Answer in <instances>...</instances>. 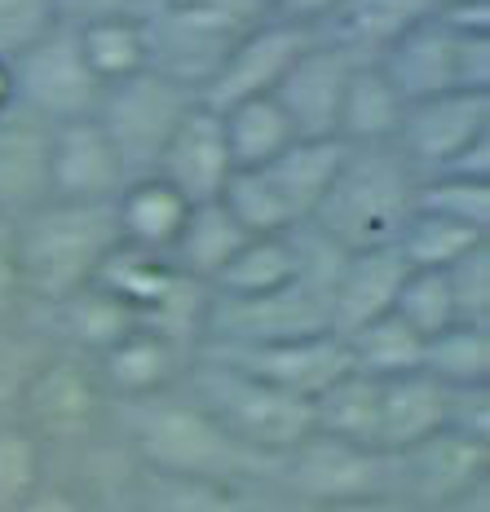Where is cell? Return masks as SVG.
Listing matches in <instances>:
<instances>
[{"mask_svg":"<svg viewBox=\"0 0 490 512\" xmlns=\"http://www.w3.org/2000/svg\"><path fill=\"white\" fill-rule=\"evenodd\" d=\"M120 151L111 146L98 115L67 124H49V199H76V204H115L124 190Z\"/></svg>","mask_w":490,"mask_h":512,"instance_id":"14","label":"cell"},{"mask_svg":"<svg viewBox=\"0 0 490 512\" xmlns=\"http://www.w3.org/2000/svg\"><path fill=\"white\" fill-rule=\"evenodd\" d=\"M190 106H195V89H186L181 80L151 67V71H142V76L106 84L93 115H98V124L106 128L111 146L120 151V164L133 181V177L155 173L168 137L177 133L181 115H186Z\"/></svg>","mask_w":490,"mask_h":512,"instance_id":"6","label":"cell"},{"mask_svg":"<svg viewBox=\"0 0 490 512\" xmlns=\"http://www.w3.org/2000/svg\"><path fill=\"white\" fill-rule=\"evenodd\" d=\"M248 239L252 234H243L239 221L221 208V199H212V204L190 208L186 226H181V239H177V248L168 252V261H173L177 274H186V279L208 287Z\"/></svg>","mask_w":490,"mask_h":512,"instance_id":"27","label":"cell"},{"mask_svg":"<svg viewBox=\"0 0 490 512\" xmlns=\"http://www.w3.org/2000/svg\"><path fill=\"white\" fill-rule=\"evenodd\" d=\"M398 252L411 270H451L455 261H464L473 248L490 243L482 230L473 226H460V221H446V217H433V212H420L411 208L407 226L398 230Z\"/></svg>","mask_w":490,"mask_h":512,"instance_id":"34","label":"cell"},{"mask_svg":"<svg viewBox=\"0 0 490 512\" xmlns=\"http://www.w3.org/2000/svg\"><path fill=\"white\" fill-rule=\"evenodd\" d=\"M45 451L27 424H0V504L18 508L31 490L45 486Z\"/></svg>","mask_w":490,"mask_h":512,"instance_id":"37","label":"cell"},{"mask_svg":"<svg viewBox=\"0 0 490 512\" xmlns=\"http://www.w3.org/2000/svg\"><path fill=\"white\" fill-rule=\"evenodd\" d=\"M415 208L433 212V217L460 221L473 230H490V181L477 177H455V173H438V177H420L415 181Z\"/></svg>","mask_w":490,"mask_h":512,"instance_id":"35","label":"cell"},{"mask_svg":"<svg viewBox=\"0 0 490 512\" xmlns=\"http://www.w3.org/2000/svg\"><path fill=\"white\" fill-rule=\"evenodd\" d=\"M53 23H58L53 0H0V58H14L36 45Z\"/></svg>","mask_w":490,"mask_h":512,"instance_id":"39","label":"cell"},{"mask_svg":"<svg viewBox=\"0 0 490 512\" xmlns=\"http://www.w3.org/2000/svg\"><path fill=\"white\" fill-rule=\"evenodd\" d=\"M186 217H190L186 195H177L159 173L124 181V190L115 195V221H120V239L129 248L168 256L177 248Z\"/></svg>","mask_w":490,"mask_h":512,"instance_id":"25","label":"cell"},{"mask_svg":"<svg viewBox=\"0 0 490 512\" xmlns=\"http://www.w3.org/2000/svg\"><path fill=\"white\" fill-rule=\"evenodd\" d=\"M310 512H415L402 495H367V499H345V504H318Z\"/></svg>","mask_w":490,"mask_h":512,"instance_id":"45","label":"cell"},{"mask_svg":"<svg viewBox=\"0 0 490 512\" xmlns=\"http://www.w3.org/2000/svg\"><path fill=\"white\" fill-rule=\"evenodd\" d=\"M446 411H451V393H446L429 371H411V376L380 380L376 451L402 455L407 446L446 429Z\"/></svg>","mask_w":490,"mask_h":512,"instance_id":"24","label":"cell"},{"mask_svg":"<svg viewBox=\"0 0 490 512\" xmlns=\"http://www.w3.org/2000/svg\"><path fill=\"white\" fill-rule=\"evenodd\" d=\"M340 0H270V14L283 18V23H296V27H310L318 31L327 18L336 14Z\"/></svg>","mask_w":490,"mask_h":512,"instance_id":"43","label":"cell"},{"mask_svg":"<svg viewBox=\"0 0 490 512\" xmlns=\"http://www.w3.org/2000/svg\"><path fill=\"white\" fill-rule=\"evenodd\" d=\"M186 398L204 407L239 446L274 464L314 433V402L274 389L212 354H195L186 362Z\"/></svg>","mask_w":490,"mask_h":512,"instance_id":"4","label":"cell"},{"mask_svg":"<svg viewBox=\"0 0 490 512\" xmlns=\"http://www.w3.org/2000/svg\"><path fill=\"white\" fill-rule=\"evenodd\" d=\"M98 384L111 389L120 402H142L155 393H168L181 376V345L151 327H133L124 340H115L106 354H98Z\"/></svg>","mask_w":490,"mask_h":512,"instance_id":"22","label":"cell"},{"mask_svg":"<svg viewBox=\"0 0 490 512\" xmlns=\"http://www.w3.org/2000/svg\"><path fill=\"white\" fill-rule=\"evenodd\" d=\"M402 111H407V102L393 89L385 67L380 62H358L345 84V98H340L336 137L345 146H393V137L402 128Z\"/></svg>","mask_w":490,"mask_h":512,"instance_id":"26","label":"cell"},{"mask_svg":"<svg viewBox=\"0 0 490 512\" xmlns=\"http://www.w3.org/2000/svg\"><path fill=\"white\" fill-rule=\"evenodd\" d=\"M482 142H490V93H438L407 102L393 151L420 181L451 173Z\"/></svg>","mask_w":490,"mask_h":512,"instance_id":"10","label":"cell"},{"mask_svg":"<svg viewBox=\"0 0 490 512\" xmlns=\"http://www.w3.org/2000/svg\"><path fill=\"white\" fill-rule=\"evenodd\" d=\"M14 512H84V504L71 490H58V486H40L18 504Z\"/></svg>","mask_w":490,"mask_h":512,"instance_id":"44","label":"cell"},{"mask_svg":"<svg viewBox=\"0 0 490 512\" xmlns=\"http://www.w3.org/2000/svg\"><path fill=\"white\" fill-rule=\"evenodd\" d=\"M442 274H446V287H451L455 318L473 327H490V243L473 248L464 261H455Z\"/></svg>","mask_w":490,"mask_h":512,"instance_id":"38","label":"cell"},{"mask_svg":"<svg viewBox=\"0 0 490 512\" xmlns=\"http://www.w3.org/2000/svg\"><path fill=\"white\" fill-rule=\"evenodd\" d=\"M23 411L40 442H80L98 424L102 384L80 358H49L23 384Z\"/></svg>","mask_w":490,"mask_h":512,"instance_id":"15","label":"cell"},{"mask_svg":"<svg viewBox=\"0 0 490 512\" xmlns=\"http://www.w3.org/2000/svg\"><path fill=\"white\" fill-rule=\"evenodd\" d=\"M155 173L186 195V204H212L221 199L226 181L234 173V159H230V146H226V124H221L217 111H208L204 102L195 98L186 115H181L177 133L168 137L164 155H159Z\"/></svg>","mask_w":490,"mask_h":512,"instance_id":"17","label":"cell"},{"mask_svg":"<svg viewBox=\"0 0 490 512\" xmlns=\"http://www.w3.org/2000/svg\"><path fill=\"white\" fill-rule=\"evenodd\" d=\"M199 354L234 362L239 371L274 384V389L296 393V398H305V402H314L323 389H332L340 376L354 371L345 336H336V332L261 340V345H204Z\"/></svg>","mask_w":490,"mask_h":512,"instance_id":"12","label":"cell"},{"mask_svg":"<svg viewBox=\"0 0 490 512\" xmlns=\"http://www.w3.org/2000/svg\"><path fill=\"white\" fill-rule=\"evenodd\" d=\"M53 309H58L62 332L76 340L80 349H89V354H106L115 340H124L133 327H142V318H137L124 301H115V296L98 283L80 287L76 296H67V301L53 305Z\"/></svg>","mask_w":490,"mask_h":512,"instance_id":"33","label":"cell"},{"mask_svg":"<svg viewBox=\"0 0 490 512\" xmlns=\"http://www.w3.org/2000/svg\"><path fill=\"white\" fill-rule=\"evenodd\" d=\"M23 279H18V256H14V221H0V318L18 305Z\"/></svg>","mask_w":490,"mask_h":512,"instance_id":"41","label":"cell"},{"mask_svg":"<svg viewBox=\"0 0 490 512\" xmlns=\"http://www.w3.org/2000/svg\"><path fill=\"white\" fill-rule=\"evenodd\" d=\"M71 27H76L80 53L102 89L151 71V40H146V27L137 14L89 18V23H71Z\"/></svg>","mask_w":490,"mask_h":512,"instance_id":"28","label":"cell"},{"mask_svg":"<svg viewBox=\"0 0 490 512\" xmlns=\"http://www.w3.org/2000/svg\"><path fill=\"white\" fill-rule=\"evenodd\" d=\"M279 477L301 504H345V499L389 495L393 490V455H380L371 446L345 442L332 433H310L301 446L279 460Z\"/></svg>","mask_w":490,"mask_h":512,"instance_id":"9","label":"cell"},{"mask_svg":"<svg viewBox=\"0 0 490 512\" xmlns=\"http://www.w3.org/2000/svg\"><path fill=\"white\" fill-rule=\"evenodd\" d=\"M486 468H490V446L482 437H468L446 424L424 442L407 446L402 455H393V482H402V490L415 504L446 512L451 504H460V499L486 486Z\"/></svg>","mask_w":490,"mask_h":512,"instance_id":"13","label":"cell"},{"mask_svg":"<svg viewBox=\"0 0 490 512\" xmlns=\"http://www.w3.org/2000/svg\"><path fill=\"white\" fill-rule=\"evenodd\" d=\"M14 71V106L40 124H67L98 111L102 84L89 71L71 23H53L36 45L9 58Z\"/></svg>","mask_w":490,"mask_h":512,"instance_id":"8","label":"cell"},{"mask_svg":"<svg viewBox=\"0 0 490 512\" xmlns=\"http://www.w3.org/2000/svg\"><path fill=\"white\" fill-rule=\"evenodd\" d=\"M314 36L318 31H310V27L283 23V18H265L261 27H252L248 36L217 62V71L199 84L195 98L217 115L230 111V106H239V102L270 98V93L283 84L287 71H292V62L310 49Z\"/></svg>","mask_w":490,"mask_h":512,"instance_id":"11","label":"cell"},{"mask_svg":"<svg viewBox=\"0 0 490 512\" xmlns=\"http://www.w3.org/2000/svg\"><path fill=\"white\" fill-rule=\"evenodd\" d=\"M115 204H76V199H45L27 217L14 221V256L23 296L62 305L80 287L98 279L106 256L120 248Z\"/></svg>","mask_w":490,"mask_h":512,"instance_id":"1","label":"cell"},{"mask_svg":"<svg viewBox=\"0 0 490 512\" xmlns=\"http://www.w3.org/2000/svg\"><path fill=\"white\" fill-rule=\"evenodd\" d=\"M407 274L411 265L402 261L398 243L340 252V265L332 274V332L349 336L358 327L393 314V301H398V287Z\"/></svg>","mask_w":490,"mask_h":512,"instance_id":"18","label":"cell"},{"mask_svg":"<svg viewBox=\"0 0 490 512\" xmlns=\"http://www.w3.org/2000/svg\"><path fill=\"white\" fill-rule=\"evenodd\" d=\"M124 407H129V433H133L137 455H142V464L151 468L159 482L243 486L248 477H261V473L279 477V464L239 446L190 398L155 393V398H142V402H124Z\"/></svg>","mask_w":490,"mask_h":512,"instance_id":"2","label":"cell"},{"mask_svg":"<svg viewBox=\"0 0 490 512\" xmlns=\"http://www.w3.org/2000/svg\"><path fill=\"white\" fill-rule=\"evenodd\" d=\"M310 256H305V234H257L226 261V270L208 283L217 301H261L283 287H292L305 274Z\"/></svg>","mask_w":490,"mask_h":512,"instance_id":"21","label":"cell"},{"mask_svg":"<svg viewBox=\"0 0 490 512\" xmlns=\"http://www.w3.org/2000/svg\"><path fill=\"white\" fill-rule=\"evenodd\" d=\"M142 0H53L58 23H89V18H111V14H137Z\"/></svg>","mask_w":490,"mask_h":512,"instance_id":"42","label":"cell"},{"mask_svg":"<svg viewBox=\"0 0 490 512\" xmlns=\"http://www.w3.org/2000/svg\"><path fill=\"white\" fill-rule=\"evenodd\" d=\"M221 124H226V146H230L234 168H261L296 142V128L274 93L221 111Z\"/></svg>","mask_w":490,"mask_h":512,"instance_id":"29","label":"cell"},{"mask_svg":"<svg viewBox=\"0 0 490 512\" xmlns=\"http://www.w3.org/2000/svg\"><path fill=\"white\" fill-rule=\"evenodd\" d=\"M358 62L362 58L340 49L336 40H327V36L310 40V49L292 62V71L274 89V98L287 111L296 137H336L340 98H345V84L354 76Z\"/></svg>","mask_w":490,"mask_h":512,"instance_id":"16","label":"cell"},{"mask_svg":"<svg viewBox=\"0 0 490 512\" xmlns=\"http://www.w3.org/2000/svg\"><path fill=\"white\" fill-rule=\"evenodd\" d=\"M376 420H380V380L349 371L332 389H323L314 398V429L345 437V442L371 446L376 451ZM385 455V451H380Z\"/></svg>","mask_w":490,"mask_h":512,"instance_id":"30","label":"cell"},{"mask_svg":"<svg viewBox=\"0 0 490 512\" xmlns=\"http://www.w3.org/2000/svg\"><path fill=\"white\" fill-rule=\"evenodd\" d=\"M137 18L151 40V67L199 93L217 62L274 14L270 0H142Z\"/></svg>","mask_w":490,"mask_h":512,"instance_id":"5","label":"cell"},{"mask_svg":"<svg viewBox=\"0 0 490 512\" xmlns=\"http://www.w3.org/2000/svg\"><path fill=\"white\" fill-rule=\"evenodd\" d=\"M345 155H349V146L340 137H296L279 159L257 168L265 177V186H270V195L287 212L292 230L314 221V212L323 204L332 177L340 173V164H345Z\"/></svg>","mask_w":490,"mask_h":512,"instance_id":"19","label":"cell"},{"mask_svg":"<svg viewBox=\"0 0 490 512\" xmlns=\"http://www.w3.org/2000/svg\"><path fill=\"white\" fill-rule=\"evenodd\" d=\"M433 14H438V0H340L336 14L318 27V36L336 40L362 62H376L393 40L429 23Z\"/></svg>","mask_w":490,"mask_h":512,"instance_id":"23","label":"cell"},{"mask_svg":"<svg viewBox=\"0 0 490 512\" xmlns=\"http://www.w3.org/2000/svg\"><path fill=\"white\" fill-rule=\"evenodd\" d=\"M424 371L442 389H486L490 384V327L451 323L424 340Z\"/></svg>","mask_w":490,"mask_h":512,"instance_id":"32","label":"cell"},{"mask_svg":"<svg viewBox=\"0 0 490 512\" xmlns=\"http://www.w3.org/2000/svg\"><path fill=\"white\" fill-rule=\"evenodd\" d=\"M393 314L411 327L415 336L433 340L438 332H446L455 318V301H451V287H446L442 270H411L398 287V301H393Z\"/></svg>","mask_w":490,"mask_h":512,"instance_id":"36","label":"cell"},{"mask_svg":"<svg viewBox=\"0 0 490 512\" xmlns=\"http://www.w3.org/2000/svg\"><path fill=\"white\" fill-rule=\"evenodd\" d=\"M14 111V71H9V58H0V115Z\"/></svg>","mask_w":490,"mask_h":512,"instance_id":"46","label":"cell"},{"mask_svg":"<svg viewBox=\"0 0 490 512\" xmlns=\"http://www.w3.org/2000/svg\"><path fill=\"white\" fill-rule=\"evenodd\" d=\"M415 208V173L393 146H349L310 230L336 252L385 248Z\"/></svg>","mask_w":490,"mask_h":512,"instance_id":"3","label":"cell"},{"mask_svg":"<svg viewBox=\"0 0 490 512\" xmlns=\"http://www.w3.org/2000/svg\"><path fill=\"white\" fill-rule=\"evenodd\" d=\"M49 199V124L27 111L0 115V221H18Z\"/></svg>","mask_w":490,"mask_h":512,"instance_id":"20","label":"cell"},{"mask_svg":"<svg viewBox=\"0 0 490 512\" xmlns=\"http://www.w3.org/2000/svg\"><path fill=\"white\" fill-rule=\"evenodd\" d=\"M168 486V512H265L243 486L226 482H164Z\"/></svg>","mask_w":490,"mask_h":512,"instance_id":"40","label":"cell"},{"mask_svg":"<svg viewBox=\"0 0 490 512\" xmlns=\"http://www.w3.org/2000/svg\"><path fill=\"white\" fill-rule=\"evenodd\" d=\"M376 62L402 93V102L438 93H490V36H460L438 18L411 27Z\"/></svg>","mask_w":490,"mask_h":512,"instance_id":"7","label":"cell"},{"mask_svg":"<svg viewBox=\"0 0 490 512\" xmlns=\"http://www.w3.org/2000/svg\"><path fill=\"white\" fill-rule=\"evenodd\" d=\"M345 345H349V358H354V371H362V376L393 380V376L424 371V336H415L398 314H385L376 323L349 332Z\"/></svg>","mask_w":490,"mask_h":512,"instance_id":"31","label":"cell"}]
</instances>
